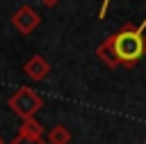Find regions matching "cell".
Masks as SVG:
<instances>
[{"mask_svg":"<svg viewBox=\"0 0 146 144\" xmlns=\"http://www.w3.org/2000/svg\"><path fill=\"white\" fill-rule=\"evenodd\" d=\"M116 66H125V69H132L144 55H146V18L135 25V23H123L119 32L110 34L105 41H103Z\"/></svg>","mask_w":146,"mask_h":144,"instance_id":"1","label":"cell"},{"mask_svg":"<svg viewBox=\"0 0 146 144\" xmlns=\"http://www.w3.org/2000/svg\"><path fill=\"white\" fill-rule=\"evenodd\" d=\"M7 107H9L16 117H21V119H30V117H34V114L43 107V98H41V94H39L36 89H32V87H18V89L9 96Z\"/></svg>","mask_w":146,"mask_h":144,"instance_id":"2","label":"cell"},{"mask_svg":"<svg viewBox=\"0 0 146 144\" xmlns=\"http://www.w3.org/2000/svg\"><path fill=\"white\" fill-rule=\"evenodd\" d=\"M39 23H41V16H39V11H36L32 5L18 7V9L14 11V16H11V25H14L21 34H32V32L39 27Z\"/></svg>","mask_w":146,"mask_h":144,"instance_id":"3","label":"cell"},{"mask_svg":"<svg viewBox=\"0 0 146 144\" xmlns=\"http://www.w3.org/2000/svg\"><path fill=\"white\" fill-rule=\"evenodd\" d=\"M23 73H25L30 80L39 82V80H46V75L50 73V64L46 62V57H41V55H32V57L23 64Z\"/></svg>","mask_w":146,"mask_h":144,"instance_id":"4","label":"cell"},{"mask_svg":"<svg viewBox=\"0 0 146 144\" xmlns=\"http://www.w3.org/2000/svg\"><path fill=\"white\" fill-rule=\"evenodd\" d=\"M68 142H71V130L66 126L57 123L48 130V144H68Z\"/></svg>","mask_w":146,"mask_h":144,"instance_id":"5","label":"cell"},{"mask_svg":"<svg viewBox=\"0 0 146 144\" xmlns=\"http://www.w3.org/2000/svg\"><path fill=\"white\" fill-rule=\"evenodd\" d=\"M18 135H30V137H43V126L34 119V117H30V119H23V123H21V128H18Z\"/></svg>","mask_w":146,"mask_h":144,"instance_id":"6","label":"cell"},{"mask_svg":"<svg viewBox=\"0 0 146 144\" xmlns=\"http://www.w3.org/2000/svg\"><path fill=\"white\" fill-rule=\"evenodd\" d=\"M9 144H46L43 137H30V135H16Z\"/></svg>","mask_w":146,"mask_h":144,"instance_id":"7","label":"cell"},{"mask_svg":"<svg viewBox=\"0 0 146 144\" xmlns=\"http://www.w3.org/2000/svg\"><path fill=\"white\" fill-rule=\"evenodd\" d=\"M107 7H110V0H103V5H100V11H98V18H105V14H107Z\"/></svg>","mask_w":146,"mask_h":144,"instance_id":"8","label":"cell"},{"mask_svg":"<svg viewBox=\"0 0 146 144\" xmlns=\"http://www.w3.org/2000/svg\"><path fill=\"white\" fill-rule=\"evenodd\" d=\"M39 2H41L43 7H55V5L59 2V0H39Z\"/></svg>","mask_w":146,"mask_h":144,"instance_id":"9","label":"cell"},{"mask_svg":"<svg viewBox=\"0 0 146 144\" xmlns=\"http://www.w3.org/2000/svg\"><path fill=\"white\" fill-rule=\"evenodd\" d=\"M0 144H5V142H2V137H0Z\"/></svg>","mask_w":146,"mask_h":144,"instance_id":"10","label":"cell"},{"mask_svg":"<svg viewBox=\"0 0 146 144\" xmlns=\"http://www.w3.org/2000/svg\"><path fill=\"white\" fill-rule=\"evenodd\" d=\"M144 144H146V142H144Z\"/></svg>","mask_w":146,"mask_h":144,"instance_id":"11","label":"cell"}]
</instances>
